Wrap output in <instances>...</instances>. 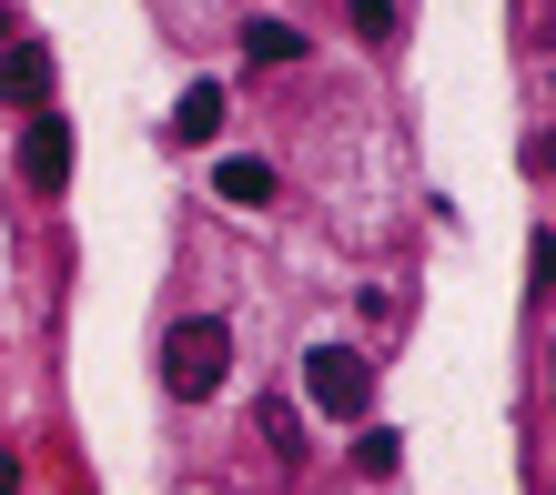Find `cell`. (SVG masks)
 I'll return each instance as SVG.
<instances>
[{"instance_id": "6da1fadb", "label": "cell", "mask_w": 556, "mask_h": 495, "mask_svg": "<svg viewBox=\"0 0 556 495\" xmlns=\"http://www.w3.org/2000/svg\"><path fill=\"white\" fill-rule=\"evenodd\" d=\"M223 375H233V323L223 314H182L173 334H162V384H173L182 405H203V394H223Z\"/></svg>"}, {"instance_id": "7a4b0ae2", "label": "cell", "mask_w": 556, "mask_h": 495, "mask_svg": "<svg viewBox=\"0 0 556 495\" xmlns=\"http://www.w3.org/2000/svg\"><path fill=\"white\" fill-rule=\"evenodd\" d=\"M304 394H314V415L365 424V415H375V365H365L354 344H314V354H304Z\"/></svg>"}, {"instance_id": "3957f363", "label": "cell", "mask_w": 556, "mask_h": 495, "mask_svg": "<svg viewBox=\"0 0 556 495\" xmlns=\"http://www.w3.org/2000/svg\"><path fill=\"white\" fill-rule=\"evenodd\" d=\"M21 182L30 192H61V182H72V122L30 112V131H21Z\"/></svg>"}, {"instance_id": "277c9868", "label": "cell", "mask_w": 556, "mask_h": 495, "mask_svg": "<svg viewBox=\"0 0 556 495\" xmlns=\"http://www.w3.org/2000/svg\"><path fill=\"white\" fill-rule=\"evenodd\" d=\"M0 102H11V112H41L51 102V51L41 41H11V51H0Z\"/></svg>"}, {"instance_id": "5b68a950", "label": "cell", "mask_w": 556, "mask_h": 495, "mask_svg": "<svg viewBox=\"0 0 556 495\" xmlns=\"http://www.w3.org/2000/svg\"><path fill=\"white\" fill-rule=\"evenodd\" d=\"M253 435L274 445V466H304V455H314V445H304V415H293L283 394H264V405H253Z\"/></svg>"}, {"instance_id": "8992f818", "label": "cell", "mask_w": 556, "mask_h": 495, "mask_svg": "<svg viewBox=\"0 0 556 495\" xmlns=\"http://www.w3.org/2000/svg\"><path fill=\"white\" fill-rule=\"evenodd\" d=\"M213 131H223V81H192L182 102H173V142H192V152H203Z\"/></svg>"}, {"instance_id": "52a82bcc", "label": "cell", "mask_w": 556, "mask_h": 495, "mask_svg": "<svg viewBox=\"0 0 556 495\" xmlns=\"http://www.w3.org/2000/svg\"><path fill=\"white\" fill-rule=\"evenodd\" d=\"M243 51H253V61H264V72H283V61H304V30H293V21H274V11H264V21H243Z\"/></svg>"}, {"instance_id": "ba28073f", "label": "cell", "mask_w": 556, "mask_h": 495, "mask_svg": "<svg viewBox=\"0 0 556 495\" xmlns=\"http://www.w3.org/2000/svg\"><path fill=\"white\" fill-rule=\"evenodd\" d=\"M213 192H223V203H274V162L233 152V162H223V173H213Z\"/></svg>"}, {"instance_id": "9c48e42d", "label": "cell", "mask_w": 556, "mask_h": 495, "mask_svg": "<svg viewBox=\"0 0 556 495\" xmlns=\"http://www.w3.org/2000/svg\"><path fill=\"white\" fill-rule=\"evenodd\" d=\"M395 435H384V424H365V435H354V475H395Z\"/></svg>"}, {"instance_id": "30bf717a", "label": "cell", "mask_w": 556, "mask_h": 495, "mask_svg": "<svg viewBox=\"0 0 556 495\" xmlns=\"http://www.w3.org/2000/svg\"><path fill=\"white\" fill-rule=\"evenodd\" d=\"M354 30L365 41H395V0H354Z\"/></svg>"}, {"instance_id": "8fae6325", "label": "cell", "mask_w": 556, "mask_h": 495, "mask_svg": "<svg viewBox=\"0 0 556 495\" xmlns=\"http://www.w3.org/2000/svg\"><path fill=\"white\" fill-rule=\"evenodd\" d=\"M0 495H21V455L11 445H0Z\"/></svg>"}]
</instances>
